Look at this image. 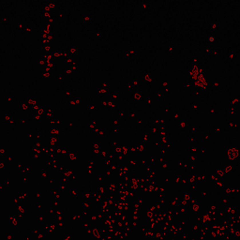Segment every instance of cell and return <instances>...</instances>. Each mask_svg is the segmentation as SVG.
Wrapping results in <instances>:
<instances>
[{
	"label": "cell",
	"mask_w": 240,
	"mask_h": 240,
	"mask_svg": "<svg viewBox=\"0 0 240 240\" xmlns=\"http://www.w3.org/2000/svg\"><path fill=\"white\" fill-rule=\"evenodd\" d=\"M229 156L231 157V158H235L237 157V152H235V151H231L229 153Z\"/></svg>",
	"instance_id": "cell-1"
}]
</instances>
